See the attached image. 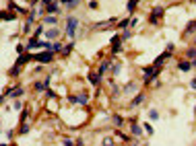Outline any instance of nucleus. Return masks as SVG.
<instances>
[{"label": "nucleus", "mask_w": 196, "mask_h": 146, "mask_svg": "<svg viewBox=\"0 0 196 146\" xmlns=\"http://www.w3.org/2000/svg\"><path fill=\"white\" fill-rule=\"evenodd\" d=\"M169 56H171V52H169V49H167V52H163V54H159L153 66H155V68H161V66H163V64H165V60H167Z\"/></svg>", "instance_id": "5"}, {"label": "nucleus", "mask_w": 196, "mask_h": 146, "mask_svg": "<svg viewBox=\"0 0 196 146\" xmlns=\"http://www.w3.org/2000/svg\"><path fill=\"white\" fill-rule=\"evenodd\" d=\"M149 115H151V119H157V117H159V111H155V109H151V113H149Z\"/></svg>", "instance_id": "31"}, {"label": "nucleus", "mask_w": 196, "mask_h": 146, "mask_svg": "<svg viewBox=\"0 0 196 146\" xmlns=\"http://www.w3.org/2000/svg\"><path fill=\"white\" fill-rule=\"evenodd\" d=\"M39 48V39L37 37H31V39H27V45H25V49L27 52H33V49Z\"/></svg>", "instance_id": "7"}, {"label": "nucleus", "mask_w": 196, "mask_h": 146, "mask_svg": "<svg viewBox=\"0 0 196 146\" xmlns=\"http://www.w3.org/2000/svg\"><path fill=\"white\" fill-rule=\"evenodd\" d=\"M46 89V83H37L35 84V90H43Z\"/></svg>", "instance_id": "30"}, {"label": "nucleus", "mask_w": 196, "mask_h": 146, "mask_svg": "<svg viewBox=\"0 0 196 146\" xmlns=\"http://www.w3.org/2000/svg\"><path fill=\"white\" fill-rule=\"evenodd\" d=\"M118 138L124 140V142H128V136H124V134H120V132H118Z\"/></svg>", "instance_id": "37"}, {"label": "nucleus", "mask_w": 196, "mask_h": 146, "mask_svg": "<svg viewBox=\"0 0 196 146\" xmlns=\"http://www.w3.org/2000/svg\"><path fill=\"white\" fill-rule=\"evenodd\" d=\"M27 132H29V125L23 124V125H21V134H27Z\"/></svg>", "instance_id": "33"}, {"label": "nucleus", "mask_w": 196, "mask_h": 146, "mask_svg": "<svg viewBox=\"0 0 196 146\" xmlns=\"http://www.w3.org/2000/svg\"><path fill=\"white\" fill-rule=\"evenodd\" d=\"M89 80H91V83L97 86V84L101 83V74H97V72H91V74H89Z\"/></svg>", "instance_id": "11"}, {"label": "nucleus", "mask_w": 196, "mask_h": 146, "mask_svg": "<svg viewBox=\"0 0 196 146\" xmlns=\"http://www.w3.org/2000/svg\"><path fill=\"white\" fill-rule=\"evenodd\" d=\"M178 68L182 70V72H186V70L192 68V64H190V62H180V64H178Z\"/></svg>", "instance_id": "18"}, {"label": "nucleus", "mask_w": 196, "mask_h": 146, "mask_svg": "<svg viewBox=\"0 0 196 146\" xmlns=\"http://www.w3.org/2000/svg\"><path fill=\"white\" fill-rule=\"evenodd\" d=\"M27 115H29V111L25 109V111H23V115H21V124H25V121H27Z\"/></svg>", "instance_id": "28"}, {"label": "nucleus", "mask_w": 196, "mask_h": 146, "mask_svg": "<svg viewBox=\"0 0 196 146\" xmlns=\"http://www.w3.org/2000/svg\"><path fill=\"white\" fill-rule=\"evenodd\" d=\"M163 13H165V8L155 6V8H153V13L149 14V23H151V25H157V23H159V19L163 17Z\"/></svg>", "instance_id": "4"}, {"label": "nucleus", "mask_w": 196, "mask_h": 146, "mask_svg": "<svg viewBox=\"0 0 196 146\" xmlns=\"http://www.w3.org/2000/svg\"><path fill=\"white\" fill-rule=\"evenodd\" d=\"M43 25H56V17H50L47 14L46 19H43Z\"/></svg>", "instance_id": "19"}, {"label": "nucleus", "mask_w": 196, "mask_h": 146, "mask_svg": "<svg viewBox=\"0 0 196 146\" xmlns=\"http://www.w3.org/2000/svg\"><path fill=\"white\" fill-rule=\"evenodd\" d=\"M62 4H64L66 8H75V6L81 4V0H62Z\"/></svg>", "instance_id": "14"}, {"label": "nucleus", "mask_w": 196, "mask_h": 146, "mask_svg": "<svg viewBox=\"0 0 196 146\" xmlns=\"http://www.w3.org/2000/svg\"><path fill=\"white\" fill-rule=\"evenodd\" d=\"M62 144H64V146H75V142H72V140H70V138H66V140H64V142H62Z\"/></svg>", "instance_id": "34"}, {"label": "nucleus", "mask_w": 196, "mask_h": 146, "mask_svg": "<svg viewBox=\"0 0 196 146\" xmlns=\"http://www.w3.org/2000/svg\"><path fill=\"white\" fill-rule=\"evenodd\" d=\"M130 130H132V134H134V136H138V134H141V128H138L136 124H130Z\"/></svg>", "instance_id": "21"}, {"label": "nucleus", "mask_w": 196, "mask_h": 146, "mask_svg": "<svg viewBox=\"0 0 196 146\" xmlns=\"http://www.w3.org/2000/svg\"><path fill=\"white\" fill-rule=\"evenodd\" d=\"M0 19L2 21H14L17 19V13H0Z\"/></svg>", "instance_id": "12"}, {"label": "nucleus", "mask_w": 196, "mask_h": 146, "mask_svg": "<svg viewBox=\"0 0 196 146\" xmlns=\"http://www.w3.org/2000/svg\"><path fill=\"white\" fill-rule=\"evenodd\" d=\"M128 37H130V31H128V29H124V33H122V39H128Z\"/></svg>", "instance_id": "35"}, {"label": "nucleus", "mask_w": 196, "mask_h": 146, "mask_svg": "<svg viewBox=\"0 0 196 146\" xmlns=\"http://www.w3.org/2000/svg\"><path fill=\"white\" fill-rule=\"evenodd\" d=\"M145 132L151 136V134H153V125H151V124H145Z\"/></svg>", "instance_id": "27"}, {"label": "nucleus", "mask_w": 196, "mask_h": 146, "mask_svg": "<svg viewBox=\"0 0 196 146\" xmlns=\"http://www.w3.org/2000/svg\"><path fill=\"white\" fill-rule=\"evenodd\" d=\"M23 31H25V33H29V31H31V23H25V27H23Z\"/></svg>", "instance_id": "36"}, {"label": "nucleus", "mask_w": 196, "mask_h": 146, "mask_svg": "<svg viewBox=\"0 0 196 146\" xmlns=\"http://www.w3.org/2000/svg\"><path fill=\"white\" fill-rule=\"evenodd\" d=\"M31 60H33V54H21L19 58H17V64H19V66H23V64H27V62H31Z\"/></svg>", "instance_id": "8"}, {"label": "nucleus", "mask_w": 196, "mask_h": 146, "mask_svg": "<svg viewBox=\"0 0 196 146\" xmlns=\"http://www.w3.org/2000/svg\"><path fill=\"white\" fill-rule=\"evenodd\" d=\"M138 2H141V0H128V4H126V10L132 14V13L136 10V4H138Z\"/></svg>", "instance_id": "13"}, {"label": "nucleus", "mask_w": 196, "mask_h": 146, "mask_svg": "<svg viewBox=\"0 0 196 146\" xmlns=\"http://www.w3.org/2000/svg\"><path fill=\"white\" fill-rule=\"evenodd\" d=\"M142 101H145V95L141 93V95H136V97L132 99V103H130V107H136V105H141Z\"/></svg>", "instance_id": "16"}, {"label": "nucleus", "mask_w": 196, "mask_h": 146, "mask_svg": "<svg viewBox=\"0 0 196 146\" xmlns=\"http://www.w3.org/2000/svg\"><path fill=\"white\" fill-rule=\"evenodd\" d=\"M196 56V49H188V58H194Z\"/></svg>", "instance_id": "39"}, {"label": "nucleus", "mask_w": 196, "mask_h": 146, "mask_svg": "<svg viewBox=\"0 0 196 146\" xmlns=\"http://www.w3.org/2000/svg\"><path fill=\"white\" fill-rule=\"evenodd\" d=\"M120 48H122V37L114 35V37H112V52H114V54H118V52H120Z\"/></svg>", "instance_id": "6"}, {"label": "nucleus", "mask_w": 196, "mask_h": 146, "mask_svg": "<svg viewBox=\"0 0 196 146\" xmlns=\"http://www.w3.org/2000/svg\"><path fill=\"white\" fill-rule=\"evenodd\" d=\"M58 35H60V31H58V29H47V31H46V37H47V39H56Z\"/></svg>", "instance_id": "15"}, {"label": "nucleus", "mask_w": 196, "mask_h": 146, "mask_svg": "<svg viewBox=\"0 0 196 146\" xmlns=\"http://www.w3.org/2000/svg\"><path fill=\"white\" fill-rule=\"evenodd\" d=\"M194 29H196V21H192V23L188 25V29H186V33H192Z\"/></svg>", "instance_id": "25"}, {"label": "nucleus", "mask_w": 196, "mask_h": 146, "mask_svg": "<svg viewBox=\"0 0 196 146\" xmlns=\"http://www.w3.org/2000/svg\"><path fill=\"white\" fill-rule=\"evenodd\" d=\"M19 72H21V66H19V64H14L13 68H10V72H8V76L17 78V76H19Z\"/></svg>", "instance_id": "17"}, {"label": "nucleus", "mask_w": 196, "mask_h": 146, "mask_svg": "<svg viewBox=\"0 0 196 146\" xmlns=\"http://www.w3.org/2000/svg\"><path fill=\"white\" fill-rule=\"evenodd\" d=\"M52 52H62V43H60V41H56L54 45H52Z\"/></svg>", "instance_id": "23"}, {"label": "nucleus", "mask_w": 196, "mask_h": 146, "mask_svg": "<svg viewBox=\"0 0 196 146\" xmlns=\"http://www.w3.org/2000/svg\"><path fill=\"white\" fill-rule=\"evenodd\" d=\"M118 72H120V64H114L112 66V74H118Z\"/></svg>", "instance_id": "29"}, {"label": "nucleus", "mask_w": 196, "mask_h": 146, "mask_svg": "<svg viewBox=\"0 0 196 146\" xmlns=\"http://www.w3.org/2000/svg\"><path fill=\"white\" fill-rule=\"evenodd\" d=\"M142 72H145L142 80H145V84H149V83H153V80H155V76L159 74V68H155V66H147Z\"/></svg>", "instance_id": "1"}, {"label": "nucleus", "mask_w": 196, "mask_h": 146, "mask_svg": "<svg viewBox=\"0 0 196 146\" xmlns=\"http://www.w3.org/2000/svg\"><path fill=\"white\" fill-rule=\"evenodd\" d=\"M76 25H79V21H76L75 17H68V19H66V35H68V37H75Z\"/></svg>", "instance_id": "3"}, {"label": "nucleus", "mask_w": 196, "mask_h": 146, "mask_svg": "<svg viewBox=\"0 0 196 146\" xmlns=\"http://www.w3.org/2000/svg\"><path fill=\"white\" fill-rule=\"evenodd\" d=\"M46 13H47V14H50V13H52V14H56V13H60V6H58L56 2H50V4L46 6Z\"/></svg>", "instance_id": "10"}, {"label": "nucleus", "mask_w": 196, "mask_h": 146, "mask_svg": "<svg viewBox=\"0 0 196 146\" xmlns=\"http://www.w3.org/2000/svg\"><path fill=\"white\" fill-rule=\"evenodd\" d=\"M114 125H116V128H120V125H122V115H114Z\"/></svg>", "instance_id": "22"}, {"label": "nucleus", "mask_w": 196, "mask_h": 146, "mask_svg": "<svg viewBox=\"0 0 196 146\" xmlns=\"http://www.w3.org/2000/svg\"><path fill=\"white\" fill-rule=\"evenodd\" d=\"M103 146H114V140H112V138H105V140H103Z\"/></svg>", "instance_id": "32"}, {"label": "nucleus", "mask_w": 196, "mask_h": 146, "mask_svg": "<svg viewBox=\"0 0 196 146\" xmlns=\"http://www.w3.org/2000/svg\"><path fill=\"white\" fill-rule=\"evenodd\" d=\"M23 93H25V90L21 89V86H14V89H8V97H21V95H23Z\"/></svg>", "instance_id": "9"}, {"label": "nucleus", "mask_w": 196, "mask_h": 146, "mask_svg": "<svg viewBox=\"0 0 196 146\" xmlns=\"http://www.w3.org/2000/svg\"><path fill=\"white\" fill-rule=\"evenodd\" d=\"M120 29H128L130 27V19H124V21H120V25H118Z\"/></svg>", "instance_id": "20"}, {"label": "nucleus", "mask_w": 196, "mask_h": 146, "mask_svg": "<svg viewBox=\"0 0 196 146\" xmlns=\"http://www.w3.org/2000/svg\"><path fill=\"white\" fill-rule=\"evenodd\" d=\"M54 60V52H43V54H33V62L39 64H47Z\"/></svg>", "instance_id": "2"}, {"label": "nucleus", "mask_w": 196, "mask_h": 146, "mask_svg": "<svg viewBox=\"0 0 196 146\" xmlns=\"http://www.w3.org/2000/svg\"><path fill=\"white\" fill-rule=\"evenodd\" d=\"M190 89L196 90V78H192V80H190Z\"/></svg>", "instance_id": "38"}, {"label": "nucleus", "mask_w": 196, "mask_h": 146, "mask_svg": "<svg viewBox=\"0 0 196 146\" xmlns=\"http://www.w3.org/2000/svg\"><path fill=\"white\" fill-rule=\"evenodd\" d=\"M136 90V84H126V93H134Z\"/></svg>", "instance_id": "26"}, {"label": "nucleus", "mask_w": 196, "mask_h": 146, "mask_svg": "<svg viewBox=\"0 0 196 146\" xmlns=\"http://www.w3.org/2000/svg\"><path fill=\"white\" fill-rule=\"evenodd\" d=\"M194 111H196V107H194Z\"/></svg>", "instance_id": "40"}, {"label": "nucleus", "mask_w": 196, "mask_h": 146, "mask_svg": "<svg viewBox=\"0 0 196 146\" xmlns=\"http://www.w3.org/2000/svg\"><path fill=\"white\" fill-rule=\"evenodd\" d=\"M70 52H72V43H68L66 48H62V54H64V56H66V54H70Z\"/></svg>", "instance_id": "24"}]
</instances>
